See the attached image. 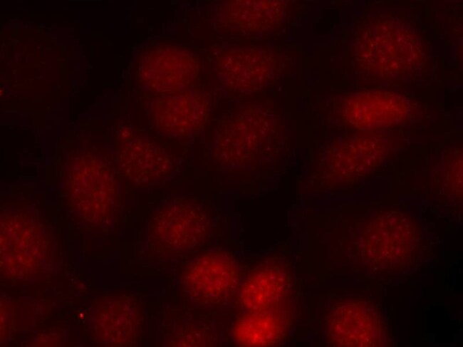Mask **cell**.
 <instances>
[{
    "label": "cell",
    "instance_id": "6da1fadb",
    "mask_svg": "<svg viewBox=\"0 0 463 347\" xmlns=\"http://www.w3.org/2000/svg\"><path fill=\"white\" fill-rule=\"evenodd\" d=\"M420 55L414 33L392 21H374L358 36L357 61L363 68L379 76L408 71L418 62Z\"/></svg>",
    "mask_w": 463,
    "mask_h": 347
},
{
    "label": "cell",
    "instance_id": "9a60e30c",
    "mask_svg": "<svg viewBox=\"0 0 463 347\" xmlns=\"http://www.w3.org/2000/svg\"><path fill=\"white\" fill-rule=\"evenodd\" d=\"M151 75L160 90H175L195 73L194 58L180 47H167L155 55Z\"/></svg>",
    "mask_w": 463,
    "mask_h": 347
},
{
    "label": "cell",
    "instance_id": "9c48e42d",
    "mask_svg": "<svg viewBox=\"0 0 463 347\" xmlns=\"http://www.w3.org/2000/svg\"><path fill=\"white\" fill-rule=\"evenodd\" d=\"M68 186L71 197L78 203V209L93 218L104 214L113 195V180L108 171L101 166L79 167L70 174Z\"/></svg>",
    "mask_w": 463,
    "mask_h": 347
},
{
    "label": "cell",
    "instance_id": "8992f818",
    "mask_svg": "<svg viewBox=\"0 0 463 347\" xmlns=\"http://www.w3.org/2000/svg\"><path fill=\"white\" fill-rule=\"evenodd\" d=\"M343 116L353 126L369 130L388 125L406 113L402 99L386 91L361 92L348 97L343 104Z\"/></svg>",
    "mask_w": 463,
    "mask_h": 347
},
{
    "label": "cell",
    "instance_id": "5bb4252c",
    "mask_svg": "<svg viewBox=\"0 0 463 347\" xmlns=\"http://www.w3.org/2000/svg\"><path fill=\"white\" fill-rule=\"evenodd\" d=\"M284 9L285 3L282 1H231L228 6V20L244 32L261 31L278 22Z\"/></svg>",
    "mask_w": 463,
    "mask_h": 347
},
{
    "label": "cell",
    "instance_id": "e0dca14e",
    "mask_svg": "<svg viewBox=\"0 0 463 347\" xmlns=\"http://www.w3.org/2000/svg\"><path fill=\"white\" fill-rule=\"evenodd\" d=\"M116 311H110L111 314L107 319L105 333L108 340L112 341V344H121L130 338V335L135 333L136 320L132 311L128 306L120 302L115 304Z\"/></svg>",
    "mask_w": 463,
    "mask_h": 347
},
{
    "label": "cell",
    "instance_id": "7c38bea8",
    "mask_svg": "<svg viewBox=\"0 0 463 347\" xmlns=\"http://www.w3.org/2000/svg\"><path fill=\"white\" fill-rule=\"evenodd\" d=\"M383 141L374 136L355 137L338 149L332 157L333 167L345 176L363 174L379 163L383 156Z\"/></svg>",
    "mask_w": 463,
    "mask_h": 347
},
{
    "label": "cell",
    "instance_id": "30bf717a",
    "mask_svg": "<svg viewBox=\"0 0 463 347\" xmlns=\"http://www.w3.org/2000/svg\"><path fill=\"white\" fill-rule=\"evenodd\" d=\"M1 261L15 273L31 271L37 263L40 242L29 220L16 217L1 224Z\"/></svg>",
    "mask_w": 463,
    "mask_h": 347
},
{
    "label": "cell",
    "instance_id": "52a82bcc",
    "mask_svg": "<svg viewBox=\"0 0 463 347\" xmlns=\"http://www.w3.org/2000/svg\"><path fill=\"white\" fill-rule=\"evenodd\" d=\"M266 116L248 111L227 125L218 138L220 157L230 162L243 163L253 158L269 128Z\"/></svg>",
    "mask_w": 463,
    "mask_h": 347
},
{
    "label": "cell",
    "instance_id": "ba28073f",
    "mask_svg": "<svg viewBox=\"0 0 463 347\" xmlns=\"http://www.w3.org/2000/svg\"><path fill=\"white\" fill-rule=\"evenodd\" d=\"M272 57L259 50H236L224 53L218 61V70L227 86L239 93L254 92L269 78Z\"/></svg>",
    "mask_w": 463,
    "mask_h": 347
},
{
    "label": "cell",
    "instance_id": "3957f363",
    "mask_svg": "<svg viewBox=\"0 0 463 347\" xmlns=\"http://www.w3.org/2000/svg\"><path fill=\"white\" fill-rule=\"evenodd\" d=\"M182 281L194 302L205 306L221 305L230 301L235 293L237 269L228 255L211 252L189 264Z\"/></svg>",
    "mask_w": 463,
    "mask_h": 347
},
{
    "label": "cell",
    "instance_id": "7a4b0ae2",
    "mask_svg": "<svg viewBox=\"0 0 463 347\" xmlns=\"http://www.w3.org/2000/svg\"><path fill=\"white\" fill-rule=\"evenodd\" d=\"M414 221L397 212L376 217L365 227L361 240L364 260L385 269L408 264L416 242Z\"/></svg>",
    "mask_w": 463,
    "mask_h": 347
},
{
    "label": "cell",
    "instance_id": "8fae6325",
    "mask_svg": "<svg viewBox=\"0 0 463 347\" xmlns=\"http://www.w3.org/2000/svg\"><path fill=\"white\" fill-rule=\"evenodd\" d=\"M286 286V276L279 266L261 265L252 271L242 286L241 301L250 311L271 309L283 294Z\"/></svg>",
    "mask_w": 463,
    "mask_h": 347
},
{
    "label": "cell",
    "instance_id": "277c9868",
    "mask_svg": "<svg viewBox=\"0 0 463 347\" xmlns=\"http://www.w3.org/2000/svg\"><path fill=\"white\" fill-rule=\"evenodd\" d=\"M205 227V217L198 209L184 203H175L154 219L152 232L161 248L178 252L197 245L203 238Z\"/></svg>",
    "mask_w": 463,
    "mask_h": 347
},
{
    "label": "cell",
    "instance_id": "2e32d148",
    "mask_svg": "<svg viewBox=\"0 0 463 347\" xmlns=\"http://www.w3.org/2000/svg\"><path fill=\"white\" fill-rule=\"evenodd\" d=\"M191 98L187 95H178L166 99L157 110V122L166 130L182 133L198 123L201 108H196Z\"/></svg>",
    "mask_w": 463,
    "mask_h": 347
},
{
    "label": "cell",
    "instance_id": "4fadbf2b",
    "mask_svg": "<svg viewBox=\"0 0 463 347\" xmlns=\"http://www.w3.org/2000/svg\"><path fill=\"white\" fill-rule=\"evenodd\" d=\"M250 311L240 317L233 328L234 340L244 346H269L284 334V324L272 311Z\"/></svg>",
    "mask_w": 463,
    "mask_h": 347
},
{
    "label": "cell",
    "instance_id": "5b68a950",
    "mask_svg": "<svg viewBox=\"0 0 463 347\" xmlns=\"http://www.w3.org/2000/svg\"><path fill=\"white\" fill-rule=\"evenodd\" d=\"M327 323L328 336L333 346H380V321L365 305L341 304L331 312Z\"/></svg>",
    "mask_w": 463,
    "mask_h": 347
}]
</instances>
